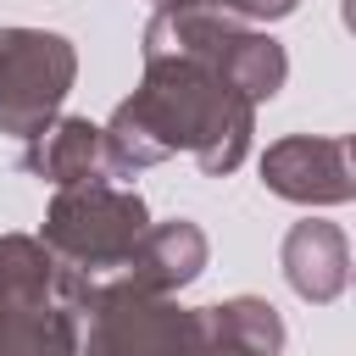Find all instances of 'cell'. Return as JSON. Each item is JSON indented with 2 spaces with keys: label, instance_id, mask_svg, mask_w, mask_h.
<instances>
[{
  "label": "cell",
  "instance_id": "6da1fadb",
  "mask_svg": "<svg viewBox=\"0 0 356 356\" xmlns=\"http://www.w3.org/2000/svg\"><path fill=\"white\" fill-rule=\"evenodd\" d=\"M145 72L128 100L100 128L106 178H139L167 156H195L206 178H228L245 167L256 139V100H245L211 61L200 56H139Z\"/></svg>",
  "mask_w": 356,
  "mask_h": 356
},
{
  "label": "cell",
  "instance_id": "7a4b0ae2",
  "mask_svg": "<svg viewBox=\"0 0 356 356\" xmlns=\"http://www.w3.org/2000/svg\"><path fill=\"white\" fill-rule=\"evenodd\" d=\"M161 50L211 61L256 106L289 83V56L267 28H250V22H239L217 6H200V0H156L145 39H139V56H161Z\"/></svg>",
  "mask_w": 356,
  "mask_h": 356
},
{
  "label": "cell",
  "instance_id": "3957f363",
  "mask_svg": "<svg viewBox=\"0 0 356 356\" xmlns=\"http://www.w3.org/2000/svg\"><path fill=\"white\" fill-rule=\"evenodd\" d=\"M145 222H150V206H145L139 189H122L111 178H83V184H67V189L50 195L39 239L67 267L100 278V273L122 267V256L134 250Z\"/></svg>",
  "mask_w": 356,
  "mask_h": 356
},
{
  "label": "cell",
  "instance_id": "277c9868",
  "mask_svg": "<svg viewBox=\"0 0 356 356\" xmlns=\"http://www.w3.org/2000/svg\"><path fill=\"white\" fill-rule=\"evenodd\" d=\"M195 306L178 295H150L139 284L95 278V295L78 323V356H189Z\"/></svg>",
  "mask_w": 356,
  "mask_h": 356
},
{
  "label": "cell",
  "instance_id": "5b68a950",
  "mask_svg": "<svg viewBox=\"0 0 356 356\" xmlns=\"http://www.w3.org/2000/svg\"><path fill=\"white\" fill-rule=\"evenodd\" d=\"M78 83V44L50 28H0V134L33 139Z\"/></svg>",
  "mask_w": 356,
  "mask_h": 356
},
{
  "label": "cell",
  "instance_id": "8992f818",
  "mask_svg": "<svg viewBox=\"0 0 356 356\" xmlns=\"http://www.w3.org/2000/svg\"><path fill=\"white\" fill-rule=\"evenodd\" d=\"M261 189L289 206H345L356 200L350 134H284L261 150Z\"/></svg>",
  "mask_w": 356,
  "mask_h": 356
},
{
  "label": "cell",
  "instance_id": "52a82bcc",
  "mask_svg": "<svg viewBox=\"0 0 356 356\" xmlns=\"http://www.w3.org/2000/svg\"><path fill=\"white\" fill-rule=\"evenodd\" d=\"M95 278L67 267L39 234H0V300L17 306H72L83 317Z\"/></svg>",
  "mask_w": 356,
  "mask_h": 356
},
{
  "label": "cell",
  "instance_id": "ba28073f",
  "mask_svg": "<svg viewBox=\"0 0 356 356\" xmlns=\"http://www.w3.org/2000/svg\"><path fill=\"white\" fill-rule=\"evenodd\" d=\"M211 261V239L195 217H167V222H145L134 250L122 256V278L150 289V295H178L189 289Z\"/></svg>",
  "mask_w": 356,
  "mask_h": 356
},
{
  "label": "cell",
  "instance_id": "9c48e42d",
  "mask_svg": "<svg viewBox=\"0 0 356 356\" xmlns=\"http://www.w3.org/2000/svg\"><path fill=\"white\" fill-rule=\"evenodd\" d=\"M278 267H284V284L306 306H334L350 284V239L328 217H300V222H289V234L278 245Z\"/></svg>",
  "mask_w": 356,
  "mask_h": 356
},
{
  "label": "cell",
  "instance_id": "30bf717a",
  "mask_svg": "<svg viewBox=\"0 0 356 356\" xmlns=\"http://www.w3.org/2000/svg\"><path fill=\"white\" fill-rule=\"evenodd\" d=\"M284 317L261 295H228L211 306H195V339L189 356H278L284 350Z\"/></svg>",
  "mask_w": 356,
  "mask_h": 356
},
{
  "label": "cell",
  "instance_id": "8fae6325",
  "mask_svg": "<svg viewBox=\"0 0 356 356\" xmlns=\"http://www.w3.org/2000/svg\"><path fill=\"white\" fill-rule=\"evenodd\" d=\"M22 172L67 189V184H83V178H106V161H100V122L89 117H56L44 122L33 139H22Z\"/></svg>",
  "mask_w": 356,
  "mask_h": 356
},
{
  "label": "cell",
  "instance_id": "7c38bea8",
  "mask_svg": "<svg viewBox=\"0 0 356 356\" xmlns=\"http://www.w3.org/2000/svg\"><path fill=\"white\" fill-rule=\"evenodd\" d=\"M72 306H17L0 300V356H78Z\"/></svg>",
  "mask_w": 356,
  "mask_h": 356
},
{
  "label": "cell",
  "instance_id": "4fadbf2b",
  "mask_svg": "<svg viewBox=\"0 0 356 356\" xmlns=\"http://www.w3.org/2000/svg\"><path fill=\"white\" fill-rule=\"evenodd\" d=\"M200 6H217V11H228V17L250 22V28H261V22H284V17H295L300 0H200Z\"/></svg>",
  "mask_w": 356,
  "mask_h": 356
}]
</instances>
